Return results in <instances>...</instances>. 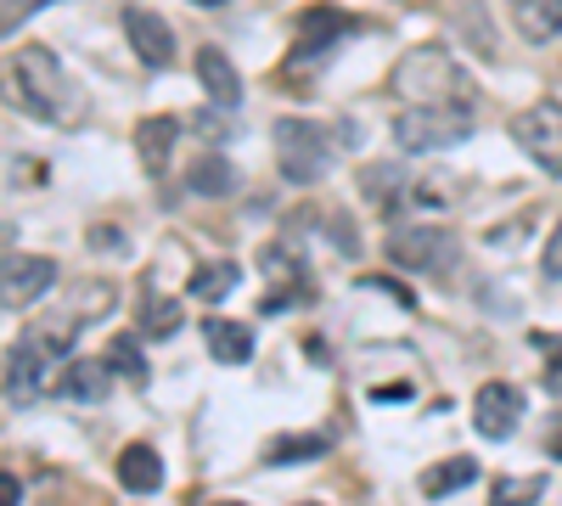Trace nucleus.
Here are the masks:
<instances>
[{
	"label": "nucleus",
	"instance_id": "nucleus-25",
	"mask_svg": "<svg viewBox=\"0 0 562 506\" xmlns=\"http://www.w3.org/2000/svg\"><path fill=\"white\" fill-rule=\"evenodd\" d=\"M326 237H333V248H338L344 259L360 254V237H355V220H349V214H326Z\"/></svg>",
	"mask_w": 562,
	"mask_h": 506
},
{
	"label": "nucleus",
	"instance_id": "nucleus-6",
	"mask_svg": "<svg viewBox=\"0 0 562 506\" xmlns=\"http://www.w3.org/2000/svg\"><path fill=\"white\" fill-rule=\"evenodd\" d=\"M512 142H518L546 175H562V102L540 97L512 119Z\"/></svg>",
	"mask_w": 562,
	"mask_h": 506
},
{
	"label": "nucleus",
	"instance_id": "nucleus-10",
	"mask_svg": "<svg viewBox=\"0 0 562 506\" xmlns=\"http://www.w3.org/2000/svg\"><path fill=\"white\" fill-rule=\"evenodd\" d=\"M124 40H130V52L147 68H169L175 63V29L158 12H147V7H124Z\"/></svg>",
	"mask_w": 562,
	"mask_h": 506
},
{
	"label": "nucleus",
	"instance_id": "nucleus-18",
	"mask_svg": "<svg viewBox=\"0 0 562 506\" xmlns=\"http://www.w3.org/2000/svg\"><path fill=\"white\" fill-rule=\"evenodd\" d=\"M186 187H192V198H231L237 169H231V158H220V153H203L192 164V175H186Z\"/></svg>",
	"mask_w": 562,
	"mask_h": 506
},
{
	"label": "nucleus",
	"instance_id": "nucleus-27",
	"mask_svg": "<svg viewBox=\"0 0 562 506\" xmlns=\"http://www.w3.org/2000/svg\"><path fill=\"white\" fill-rule=\"evenodd\" d=\"M540 349H546V360H551V366H546V389L562 400V338H540Z\"/></svg>",
	"mask_w": 562,
	"mask_h": 506
},
{
	"label": "nucleus",
	"instance_id": "nucleus-19",
	"mask_svg": "<svg viewBox=\"0 0 562 506\" xmlns=\"http://www.w3.org/2000/svg\"><path fill=\"white\" fill-rule=\"evenodd\" d=\"M473 479H479V462H473V456H450V462H439V468L422 473V495H428V501H445V495L467 490Z\"/></svg>",
	"mask_w": 562,
	"mask_h": 506
},
{
	"label": "nucleus",
	"instance_id": "nucleus-8",
	"mask_svg": "<svg viewBox=\"0 0 562 506\" xmlns=\"http://www.w3.org/2000/svg\"><path fill=\"white\" fill-rule=\"evenodd\" d=\"M52 288H57V259H45V254L0 259V310H34Z\"/></svg>",
	"mask_w": 562,
	"mask_h": 506
},
{
	"label": "nucleus",
	"instance_id": "nucleus-14",
	"mask_svg": "<svg viewBox=\"0 0 562 506\" xmlns=\"http://www.w3.org/2000/svg\"><path fill=\"white\" fill-rule=\"evenodd\" d=\"M108 389H113V366L108 360H68L63 372H57V394L85 400V405H97Z\"/></svg>",
	"mask_w": 562,
	"mask_h": 506
},
{
	"label": "nucleus",
	"instance_id": "nucleus-17",
	"mask_svg": "<svg viewBox=\"0 0 562 506\" xmlns=\"http://www.w3.org/2000/svg\"><path fill=\"white\" fill-rule=\"evenodd\" d=\"M237 282H243V270L231 265V259H214V265H198V270H192V282H186V293L203 299V304H220V299L237 293Z\"/></svg>",
	"mask_w": 562,
	"mask_h": 506
},
{
	"label": "nucleus",
	"instance_id": "nucleus-2",
	"mask_svg": "<svg viewBox=\"0 0 562 506\" xmlns=\"http://www.w3.org/2000/svg\"><path fill=\"white\" fill-rule=\"evenodd\" d=\"M473 124H479V113H473V102H467V97L411 102L394 119V142L405 153H450V147H461L467 135H473Z\"/></svg>",
	"mask_w": 562,
	"mask_h": 506
},
{
	"label": "nucleus",
	"instance_id": "nucleus-15",
	"mask_svg": "<svg viewBox=\"0 0 562 506\" xmlns=\"http://www.w3.org/2000/svg\"><path fill=\"white\" fill-rule=\"evenodd\" d=\"M203 338H209V355H214L220 366H248V360H254V333L243 327V321L214 315V321H203Z\"/></svg>",
	"mask_w": 562,
	"mask_h": 506
},
{
	"label": "nucleus",
	"instance_id": "nucleus-5",
	"mask_svg": "<svg viewBox=\"0 0 562 506\" xmlns=\"http://www.w3.org/2000/svg\"><path fill=\"white\" fill-rule=\"evenodd\" d=\"M326 158H333V147H326L321 124L276 119V164H281V175H288L293 187H315V180L326 175Z\"/></svg>",
	"mask_w": 562,
	"mask_h": 506
},
{
	"label": "nucleus",
	"instance_id": "nucleus-29",
	"mask_svg": "<svg viewBox=\"0 0 562 506\" xmlns=\"http://www.w3.org/2000/svg\"><path fill=\"white\" fill-rule=\"evenodd\" d=\"M540 270L551 276V282H562V225L551 232V243H546V259H540Z\"/></svg>",
	"mask_w": 562,
	"mask_h": 506
},
{
	"label": "nucleus",
	"instance_id": "nucleus-22",
	"mask_svg": "<svg viewBox=\"0 0 562 506\" xmlns=\"http://www.w3.org/2000/svg\"><path fill=\"white\" fill-rule=\"evenodd\" d=\"M270 468H293V462H315V456H326V439L321 434H288V439H276L270 450Z\"/></svg>",
	"mask_w": 562,
	"mask_h": 506
},
{
	"label": "nucleus",
	"instance_id": "nucleus-24",
	"mask_svg": "<svg viewBox=\"0 0 562 506\" xmlns=\"http://www.w3.org/2000/svg\"><path fill=\"white\" fill-rule=\"evenodd\" d=\"M140 333L147 338H175L180 333V304L175 299H147L140 304Z\"/></svg>",
	"mask_w": 562,
	"mask_h": 506
},
{
	"label": "nucleus",
	"instance_id": "nucleus-23",
	"mask_svg": "<svg viewBox=\"0 0 562 506\" xmlns=\"http://www.w3.org/2000/svg\"><path fill=\"white\" fill-rule=\"evenodd\" d=\"M108 366H113L124 383H147V355H140V344H135L130 333H119V338L108 344Z\"/></svg>",
	"mask_w": 562,
	"mask_h": 506
},
{
	"label": "nucleus",
	"instance_id": "nucleus-26",
	"mask_svg": "<svg viewBox=\"0 0 562 506\" xmlns=\"http://www.w3.org/2000/svg\"><path fill=\"white\" fill-rule=\"evenodd\" d=\"M45 7H57V0H0V29H12L18 18H34Z\"/></svg>",
	"mask_w": 562,
	"mask_h": 506
},
{
	"label": "nucleus",
	"instance_id": "nucleus-1",
	"mask_svg": "<svg viewBox=\"0 0 562 506\" xmlns=\"http://www.w3.org/2000/svg\"><path fill=\"white\" fill-rule=\"evenodd\" d=\"M0 90H7V102L18 113H34L45 124H79L85 119L79 85L63 74L57 52H45V45H18L12 63L0 68Z\"/></svg>",
	"mask_w": 562,
	"mask_h": 506
},
{
	"label": "nucleus",
	"instance_id": "nucleus-21",
	"mask_svg": "<svg viewBox=\"0 0 562 506\" xmlns=\"http://www.w3.org/2000/svg\"><path fill=\"white\" fill-rule=\"evenodd\" d=\"M360 198L366 203H378V209H394L405 198V175L394 164H366L360 169Z\"/></svg>",
	"mask_w": 562,
	"mask_h": 506
},
{
	"label": "nucleus",
	"instance_id": "nucleus-3",
	"mask_svg": "<svg viewBox=\"0 0 562 506\" xmlns=\"http://www.w3.org/2000/svg\"><path fill=\"white\" fill-rule=\"evenodd\" d=\"M461 90V68L450 63L445 45H416V52L400 57L394 68V97H411V102H445Z\"/></svg>",
	"mask_w": 562,
	"mask_h": 506
},
{
	"label": "nucleus",
	"instance_id": "nucleus-4",
	"mask_svg": "<svg viewBox=\"0 0 562 506\" xmlns=\"http://www.w3.org/2000/svg\"><path fill=\"white\" fill-rule=\"evenodd\" d=\"M57 360H63V349L45 338L40 327L29 338H18L12 355H7V400L12 405H34L45 389L57 383Z\"/></svg>",
	"mask_w": 562,
	"mask_h": 506
},
{
	"label": "nucleus",
	"instance_id": "nucleus-11",
	"mask_svg": "<svg viewBox=\"0 0 562 506\" xmlns=\"http://www.w3.org/2000/svg\"><path fill=\"white\" fill-rule=\"evenodd\" d=\"M349 29V18L338 12V7H310L304 18H299V40H293V57H288V74L293 68H310L315 57H326L338 45V34Z\"/></svg>",
	"mask_w": 562,
	"mask_h": 506
},
{
	"label": "nucleus",
	"instance_id": "nucleus-9",
	"mask_svg": "<svg viewBox=\"0 0 562 506\" xmlns=\"http://www.w3.org/2000/svg\"><path fill=\"white\" fill-rule=\"evenodd\" d=\"M524 423V389H512V383H484L473 394V428L484 439H512Z\"/></svg>",
	"mask_w": 562,
	"mask_h": 506
},
{
	"label": "nucleus",
	"instance_id": "nucleus-7",
	"mask_svg": "<svg viewBox=\"0 0 562 506\" xmlns=\"http://www.w3.org/2000/svg\"><path fill=\"white\" fill-rule=\"evenodd\" d=\"M456 237L445 232V225H400V232L389 237V259L400 270H416V276H434V270H450L456 265Z\"/></svg>",
	"mask_w": 562,
	"mask_h": 506
},
{
	"label": "nucleus",
	"instance_id": "nucleus-12",
	"mask_svg": "<svg viewBox=\"0 0 562 506\" xmlns=\"http://www.w3.org/2000/svg\"><path fill=\"white\" fill-rule=\"evenodd\" d=\"M198 85H203V97L214 108H237L243 102V74H237V63H231L220 45H203L198 52Z\"/></svg>",
	"mask_w": 562,
	"mask_h": 506
},
{
	"label": "nucleus",
	"instance_id": "nucleus-20",
	"mask_svg": "<svg viewBox=\"0 0 562 506\" xmlns=\"http://www.w3.org/2000/svg\"><path fill=\"white\" fill-rule=\"evenodd\" d=\"M518 34L535 45L562 40V0H518Z\"/></svg>",
	"mask_w": 562,
	"mask_h": 506
},
{
	"label": "nucleus",
	"instance_id": "nucleus-31",
	"mask_svg": "<svg viewBox=\"0 0 562 506\" xmlns=\"http://www.w3.org/2000/svg\"><path fill=\"white\" fill-rule=\"evenodd\" d=\"M546 450H551V456H562V417L551 423V439H546Z\"/></svg>",
	"mask_w": 562,
	"mask_h": 506
},
{
	"label": "nucleus",
	"instance_id": "nucleus-28",
	"mask_svg": "<svg viewBox=\"0 0 562 506\" xmlns=\"http://www.w3.org/2000/svg\"><path fill=\"white\" fill-rule=\"evenodd\" d=\"M90 248H97V254H124L130 243H124L119 225H90Z\"/></svg>",
	"mask_w": 562,
	"mask_h": 506
},
{
	"label": "nucleus",
	"instance_id": "nucleus-30",
	"mask_svg": "<svg viewBox=\"0 0 562 506\" xmlns=\"http://www.w3.org/2000/svg\"><path fill=\"white\" fill-rule=\"evenodd\" d=\"M23 495V484L12 479V473H0V506H7V501H18Z\"/></svg>",
	"mask_w": 562,
	"mask_h": 506
},
{
	"label": "nucleus",
	"instance_id": "nucleus-32",
	"mask_svg": "<svg viewBox=\"0 0 562 506\" xmlns=\"http://www.w3.org/2000/svg\"><path fill=\"white\" fill-rule=\"evenodd\" d=\"M192 7H225V0H192Z\"/></svg>",
	"mask_w": 562,
	"mask_h": 506
},
{
	"label": "nucleus",
	"instance_id": "nucleus-16",
	"mask_svg": "<svg viewBox=\"0 0 562 506\" xmlns=\"http://www.w3.org/2000/svg\"><path fill=\"white\" fill-rule=\"evenodd\" d=\"M119 484H124L130 495H158V484H164L158 450H153V445H124V456H119Z\"/></svg>",
	"mask_w": 562,
	"mask_h": 506
},
{
	"label": "nucleus",
	"instance_id": "nucleus-13",
	"mask_svg": "<svg viewBox=\"0 0 562 506\" xmlns=\"http://www.w3.org/2000/svg\"><path fill=\"white\" fill-rule=\"evenodd\" d=\"M175 135H180V119H175V113L140 119V124H135V158H140V169L164 175V169H169V153H175Z\"/></svg>",
	"mask_w": 562,
	"mask_h": 506
}]
</instances>
